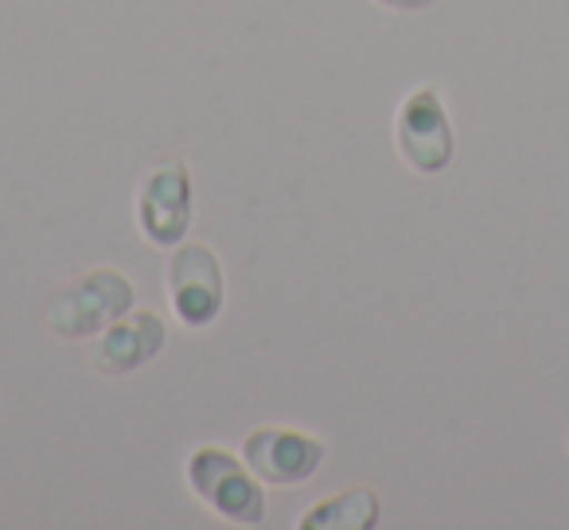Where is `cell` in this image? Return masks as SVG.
Listing matches in <instances>:
<instances>
[{
    "mask_svg": "<svg viewBox=\"0 0 569 530\" xmlns=\"http://www.w3.org/2000/svg\"><path fill=\"white\" fill-rule=\"evenodd\" d=\"M191 483L196 491L214 507V511L230 514L238 522H258L261 519V491L253 488L250 476L238 468L234 457L227 452L203 449L191 460Z\"/></svg>",
    "mask_w": 569,
    "mask_h": 530,
    "instance_id": "2",
    "label": "cell"
},
{
    "mask_svg": "<svg viewBox=\"0 0 569 530\" xmlns=\"http://www.w3.org/2000/svg\"><path fill=\"white\" fill-rule=\"evenodd\" d=\"M387 9H402V12H418V9H429L433 0H382Z\"/></svg>",
    "mask_w": 569,
    "mask_h": 530,
    "instance_id": "8",
    "label": "cell"
},
{
    "mask_svg": "<svg viewBox=\"0 0 569 530\" xmlns=\"http://www.w3.org/2000/svg\"><path fill=\"white\" fill-rule=\"evenodd\" d=\"M126 304H129L126 281L110 278V273H98L94 281H87V286L71 289V293L63 297V304L56 309V328L63 336L94 332V328H102L106 320L118 309H126Z\"/></svg>",
    "mask_w": 569,
    "mask_h": 530,
    "instance_id": "5",
    "label": "cell"
},
{
    "mask_svg": "<svg viewBox=\"0 0 569 530\" xmlns=\"http://www.w3.org/2000/svg\"><path fill=\"white\" fill-rule=\"evenodd\" d=\"M325 457V444L309 441L301 433H273V429H261L246 441V460L250 468L269 483H284V488H293V483L309 480V472L320 464Z\"/></svg>",
    "mask_w": 569,
    "mask_h": 530,
    "instance_id": "3",
    "label": "cell"
},
{
    "mask_svg": "<svg viewBox=\"0 0 569 530\" xmlns=\"http://www.w3.org/2000/svg\"><path fill=\"white\" fill-rule=\"evenodd\" d=\"M398 149L418 172H441L452 160V126L433 90L406 98L398 113Z\"/></svg>",
    "mask_w": 569,
    "mask_h": 530,
    "instance_id": "1",
    "label": "cell"
},
{
    "mask_svg": "<svg viewBox=\"0 0 569 530\" xmlns=\"http://www.w3.org/2000/svg\"><path fill=\"white\" fill-rule=\"evenodd\" d=\"M172 289H176V312L188 324H207L219 312L222 281L219 266L203 246H188L172 261Z\"/></svg>",
    "mask_w": 569,
    "mask_h": 530,
    "instance_id": "4",
    "label": "cell"
},
{
    "mask_svg": "<svg viewBox=\"0 0 569 530\" xmlns=\"http://www.w3.org/2000/svg\"><path fill=\"white\" fill-rule=\"evenodd\" d=\"M149 191L157 196L144 199V227H149V238L157 242H172L180 238V230L188 227V180L180 172H160L157 180L149 183Z\"/></svg>",
    "mask_w": 569,
    "mask_h": 530,
    "instance_id": "7",
    "label": "cell"
},
{
    "mask_svg": "<svg viewBox=\"0 0 569 530\" xmlns=\"http://www.w3.org/2000/svg\"><path fill=\"white\" fill-rule=\"evenodd\" d=\"M164 343V328H160L157 317H137L129 324H121L110 340L102 343L94 363L102 367L106 374H118V371H129V367L144 363L152 351Z\"/></svg>",
    "mask_w": 569,
    "mask_h": 530,
    "instance_id": "6",
    "label": "cell"
}]
</instances>
